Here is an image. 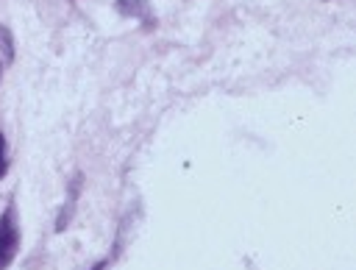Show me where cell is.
<instances>
[{"label": "cell", "mask_w": 356, "mask_h": 270, "mask_svg": "<svg viewBox=\"0 0 356 270\" xmlns=\"http://www.w3.org/2000/svg\"><path fill=\"white\" fill-rule=\"evenodd\" d=\"M17 248H19V225H17L14 206H8L6 214L0 217V270L11 264V259L17 256Z\"/></svg>", "instance_id": "obj_1"}, {"label": "cell", "mask_w": 356, "mask_h": 270, "mask_svg": "<svg viewBox=\"0 0 356 270\" xmlns=\"http://www.w3.org/2000/svg\"><path fill=\"white\" fill-rule=\"evenodd\" d=\"M103 267H106V262H97V264H95L92 270H103Z\"/></svg>", "instance_id": "obj_3"}, {"label": "cell", "mask_w": 356, "mask_h": 270, "mask_svg": "<svg viewBox=\"0 0 356 270\" xmlns=\"http://www.w3.org/2000/svg\"><path fill=\"white\" fill-rule=\"evenodd\" d=\"M6 175V139H3V134H0V178Z\"/></svg>", "instance_id": "obj_2"}, {"label": "cell", "mask_w": 356, "mask_h": 270, "mask_svg": "<svg viewBox=\"0 0 356 270\" xmlns=\"http://www.w3.org/2000/svg\"><path fill=\"white\" fill-rule=\"evenodd\" d=\"M0 72H3V61H0Z\"/></svg>", "instance_id": "obj_4"}]
</instances>
